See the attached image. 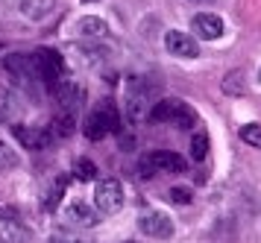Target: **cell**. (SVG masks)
<instances>
[{"label": "cell", "instance_id": "1", "mask_svg": "<svg viewBox=\"0 0 261 243\" xmlns=\"http://www.w3.org/2000/svg\"><path fill=\"white\" fill-rule=\"evenodd\" d=\"M3 70L9 73V82H12L15 88H21L24 94L36 97V100L41 97L44 82H41V76H38L33 53H9V56L3 59Z\"/></svg>", "mask_w": 261, "mask_h": 243}, {"label": "cell", "instance_id": "2", "mask_svg": "<svg viewBox=\"0 0 261 243\" xmlns=\"http://www.w3.org/2000/svg\"><path fill=\"white\" fill-rule=\"evenodd\" d=\"M115 132H120V112L115 100H103L94 105V112H88L83 123V135L88 141H100L106 135H115Z\"/></svg>", "mask_w": 261, "mask_h": 243}, {"label": "cell", "instance_id": "3", "mask_svg": "<svg viewBox=\"0 0 261 243\" xmlns=\"http://www.w3.org/2000/svg\"><path fill=\"white\" fill-rule=\"evenodd\" d=\"M120 205H123V187H120L118 179H103V182H97L94 187V211L97 214H118Z\"/></svg>", "mask_w": 261, "mask_h": 243}, {"label": "cell", "instance_id": "4", "mask_svg": "<svg viewBox=\"0 0 261 243\" xmlns=\"http://www.w3.org/2000/svg\"><path fill=\"white\" fill-rule=\"evenodd\" d=\"M159 170H165V173H185L188 170V161L179 152H170V150H155L150 155H144L141 176H153Z\"/></svg>", "mask_w": 261, "mask_h": 243}, {"label": "cell", "instance_id": "5", "mask_svg": "<svg viewBox=\"0 0 261 243\" xmlns=\"http://www.w3.org/2000/svg\"><path fill=\"white\" fill-rule=\"evenodd\" d=\"M33 59H36V68H38V76H41V82H44V88H56L62 82V56L56 53V50H47V47H38L36 53H33Z\"/></svg>", "mask_w": 261, "mask_h": 243}, {"label": "cell", "instance_id": "6", "mask_svg": "<svg viewBox=\"0 0 261 243\" xmlns=\"http://www.w3.org/2000/svg\"><path fill=\"white\" fill-rule=\"evenodd\" d=\"M138 229L147 237H155V240H170L173 237V220L167 217L165 211H141Z\"/></svg>", "mask_w": 261, "mask_h": 243}, {"label": "cell", "instance_id": "7", "mask_svg": "<svg viewBox=\"0 0 261 243\" xmlns=\"http://www.w3.org/2000/svg\"><path fill=\"white\" fill-rule=\"evenodd\" d=\"M53 94H56V105L65 109V112H73V115H76L85 103V88L73 79H62L59 85L53 88Z\"/></svg>", "mask_w": 261, "mask_h": 243}, {"label": "cell", "instance_id": "8", "mask_svg": "<svg viewBox=\"0 0 261 243\" xmlns=\"http://www.w3.org/2000/svg\"><path fill=\"white\" fill-rule=\"evenodd\" d=\"M165 47L170 56H179V59H197L200 56V44L197 38H191L188 33H179V30H170L165 35Z\"/></svg>", "mask_w": 261, "mask_h": 243}, {"label": "cell", "instance_id": "9", "mask_svg": "<svg viewBox=\"0 0 261 243\" xmlns=\"http://www.w3.org/2000/svg\"><path fill=\"white\" fill-rule=\"evenodd\" d=\"M191 23H194L197 35L205 38V41H214V38L223 35V21H220V15H214V12H197V15L191 18Z\"/></svg>", "mask_w": 261, "mask_h": 243}, {"label": "cell", "instance_id": "10", "mask_svg": "<svg viewBox=\"0 0 261 243\" xmlns=\"http://www.w3.org/2000/svg\"><path fill=\"white\" fill-rule=\"evenodd\" d=\"M18 115H21V97H18V88H15L12 82L6 85V82L0 79V120H15Z\"/></svg>", "mask_w": 261, "mask_h": 243}, {"label": "cell", "instance_id": "11", "mask_svg": "<svg viewBox=\"0 0 261 243\" xmlns=\"http://www.w3.org/2000/svg\"><path fill=\"white\" fill-rule=\"evenodd\" d=\"M65 217H68V223L71 226H80V229H88V226H94L97 223V214L88 202H83V199H76V202H71L68 205V211H65Z\"/></svg>", "mask_w": 261, "mask_h": 243}, {"label": "cell", "instance_id": "12", "mask_svg": "<svg viewBox=\"0 0 261 243\" xmlns=\"http://www.w3.org/2000/svg\"><path fill=\"white\" fill-rule=\"evenodd\" d=\"M15 138L21 141L24 147L30 150H44L53 135H50V129H30V126H15Z\"/></svg>", "mask_w": 261, "mask_h": 243}, {"label": "cell", "instance_id": "13", "mask_svg": "<svg viewBox=\"0 0 261 243\" xmlns=\"http://www.w3.org/2000/svg\"><path fill=\"white\" fill-rule=\"evenodd\" d=\"M53 9H56V0H18V12L24 18H30V21L47 18Z\"/></svg>", "mask_w": 261, "mask_h": 243}, {"label": "cell", "instance_id": "14", "mask_svg": "<svg viewBox=\"0 0 261 243\" xmlns=\"http://www.w3.org/2000/svg\"><path fill=\"white\" fill-rule=\"evenodd\" d=\"M73 132H76V115L59 109L56 117H53V123H50V135L53 138H71Z\"/></svg>", "mask_w": 261, "mask_h": 243}, {"label": "cell", "instance_id": "15", "mask_svg": "<svg viewBox=\"0 0 261 243\" xmlns=\"http://www.w3.org/2000/svg\"><path fill=\"white\" fill-rule=\"evenodd\" d=\"M65 191H68V176H59V179H53V185L47 187V194H44V199H41L44 211H56V205H59L62 197H65Z\"/></svg>", "mask_w": 261, "mask_h": 243}, {"label": "cell", "instance_id": "16", "mask_svg": "<svg viewBox=\"0 0 261 243\" xmlns=\"http://www.w3.org/2000/svg\"><path fill=\"white\" fill-rule=\"evenodd\" d=\"M76 30H80V35H88V38H103V35L109 33L106 21H103V18H97V15H85Z\"/></svg>", "mask_w": 261, "mask_h": 243}, {"label": "cell", "instance_id": "17", "mask_svg": "<svg viewBox=\"0 0 261 243\" xmlns=\"http://www.w3.org/2000/svg\"><path fill=\"white\" fill-rule=\"evenodd\" d=\"M179 100H162V103H155L153 109H150V120H153V123H167V120H170V117L176 115V109H179Z\"/></svg>", "mask_w": 261, "mask_h": 243}, {"label": "cell", "instance_id": "18", "mask_svg": "<svg viewBox=\"0 0 261 243\" xmlns=\"http://www.w3.org/2000/svg\"><path fill=\"white\" fill-rule=\"evenodd\" d=\"M73 176L80 179V182H94L97 179V164L91 161V158H85V155H80V158H73Z\"/></svg>", "mask_w": 261, "mask_h": 243}, {"label": "cell", "instance_id": "19", "mask_svg": "<svg viewBox=\"0 0 261 243\" xmlns=\"http://www.w3.org/2000/svg\"><path fill=\"white\" fill-rule=\"evenodd\" d=\"M0 243H27V232L24 226H18V223H3L0 226Z\"/></svg>", "mask_w": 261, "mask_h": 243}, {"label": "cell", "instance_id": "20", "mask_svg": "<svg viewBox=\"0 0 261 243\" xmlns=\"http://www.w3.org/2000/svg\"><path fill=\"white\" fill-rule=\"evenodd\" d=\"M191 158L194 161H205L208 158V135L205 132H197L194 141H191Z\"/></svg>", "mask_w": 261, "mask_h": 243}, {"label": "cell", "instance_id": "21", "mask_svg": "<svg viewBox=\"0 0 261 243\" xmlns=\"http://www.w3.org/2000/svg\"><path fill=\"white\" fill-rule=\"evenodd\" d=\"M238 135H241V141H244V144H249V147H258V150H261V123H244Z\"/></svg>", "mask_w": 261, "mask_h": 243}, {"label": "cell", "instance_id": "22", "mask_svg": "<svg viewBox=\"0 0 261 243\" xmlns=\"http://www.w3.org/2000/svg\"><path fill=\"white\" fill-rule=\"evenodd\" d=\"M223 91L232 94V97H238V94L244 91V70H232L229 76L223 79Z\"/></svg>", "mask_w": 261, "mask_h": 243}, {"label": "cell", "instance_id": "23", "mask_svg": "<svg viewBox=\"0 0 261 243\" xmlns=\"http://www.w3.org/2000/svg\"><path fill=\"white\" fill-rule=\"evenodd\" d=\"M50 243H91V240H88L85 234H80V232H71V229H59V232H53Z\"/></svg>", "mask_w": 261, "mask_h": 243}, {"label": "cell", "instance_id": "24", "mask_svg": "<svg viewBox=\"0 0 261 243\" xmlns=\"http://www.w3.org/2000/svg\"><path fill=\"white\" fill-rule=\"evenodd\" d=\"M12 167H18V152L6 141H0V170H12Z\"/></svg>", "mask_w": 261, "mask_h": 243}, {"label": "cell", "instance_id": "25", "mask_svg": "<svg viewBox=\"0 0 261 243\" xmlns=\"http://www.w3.org/2000/svg\"><path fill=\"white\" fill-rule=\"evenodd\" d=\"M170 123H173V126H179V129H191V126H194V112H191L188 105L182 103V105L176 109V115L170 117Z\"/></svg>", "mask_w": 261, "mask_h": 243}, {"label": "cell", "instance_id": "26", "mask_svg": "<svg viewBox=\"0 0 261 243\" xmlns=\"http://www.w3.org/2000/svg\"><path fill=\"white\" fill-rule=\"evenodd\" d=\"M167 199L176 202V205H188L191 202V191H185V187H170V191H167Z\"/></svg>", "mask_w": 261, "mask_h": 243}, {"label": "cell", "instance_id": "27", "mask_svg": "<svg viewBox=\"0 0 261 243\" xmlns=\"http://www.w3.org/2000/svg\"><path fill=\"white\" fill-rule=\"evenodd\" d=\"M194 3H214V0H194Z\"/></svg>", "mask_w": 261, "mask_h": 243}, {"label": "cell", "instance_id": "28", "mask_svg": "<svg viewBox=\"0 0 261 243\" xmlns=\"http://www.w3.org/2000/svg\"><path fill=\"white\" fill-rule=\"evenodd\" d=\"M88 3H91V0H88Z\"/></svg>", "mask_w": 261, "mask_h": 243}]
</instances>
